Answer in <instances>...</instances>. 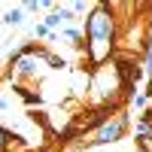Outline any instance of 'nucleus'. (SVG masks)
Segmentation results:
<instances>
[{
    "label": "nucleus",
    "instance_id": "1",
    "mask_svg": "<svg viewBox=\"0 0 152 152\" xmlns=\"http://www.w3.org/2000/svg\"><path fill=\"white\" fill-rule=\"evenodd\" d=\"M88 40H91V61H104L110 55V40H113V18L107 6H97L88 18Z\"/></svg>",
    "mask_w": 152,
    "mask_h": 152
},
{
    "label": "nucleus",
    "instance_id": "2",
    "mask_svg": "<svg viewBox=\"0 0 152 152\" xmlns=\"http://www.w3.org/2000/svg\"><path fill=\"white\" fill-rule=\"evenodd\" d=\"M122 128H125V122H122V119H116V122H110V125H104V128L97 131V140H94V143H113V140H119V134H122Z\"/></svg>",
    "mask_w": 152,
    "mask_h": 152
},
{
    "label": "nucleus",
    "instance_id": "3",
    "mask_svg": "<svg viewBox=\"0 0 152 152\" xmlns=\"http://www.w3.org/2000/svg\"><path fill=\"white\" fill-rule=\"evenodd\" d=\"M3 21H6V24H21V12H18V9L6 12V15H3Z\"/></svg>",
    "mask_w": 152,
    "mask_h": 152
},
{
    "label": "nucleus",
    "instance_id": "4",
    "mask_svg": "<svg viewBox=\"0 0 152 152\" xmlns=\"http://www.w3.org/2000/svg\"><path fill=\"white\" fill-rule=\"evenodd\" d=\"M6 137H9V134H6L3 128H0V149H3V146H6Z\"/></svg>",
    "mask_w": 152,
    "mask_h": 152
}]
</instances>
